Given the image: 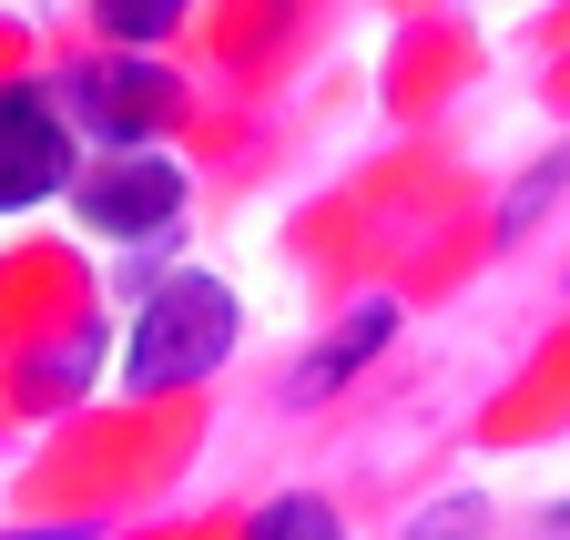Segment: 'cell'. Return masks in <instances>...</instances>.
Listing matches in <instances>:
<instances>
[{
	"instance_id": "52a82bcc",
	"label": "cell",
	"mask_w": 570,
	"mask_h": 540,
	"mask_svg": "<svg viewBox=\"0 0 570 540\" xmlns=\"http://www.w3.org/2000/svg\"><path fill=\"white\" fill-rule=\"evenodd\" d=\"M245 540H346V520H336V500H316V490H285V500H265V510L245 520Z\"/></svg>"
},
{
	"instance_id": "7a4b0ae2",
	"label": "cell",
	"mask_w": 570,
	"mask_h": 540,
	"mask_svg": "<svg viewBox=\"0 0 570 540\" xmlns=\"http://www.w3.org/2000/svg\"><path fill=\"white\" fill-rule=\"evenodd\" d=\"M71 215H82L102 245H154L184 225V194L194 174L164 154V144H122V154H92V164H71Z\"/></svg>"
},
{
	"instance_id": "277c9868",
	"label": "cell",
	"mask_w": 570,
	"mask_h": 540,
	"mask_svg": "<svg viewBox=\"0 0 570 540\" xmlns=\"http://www.w3.org/2000/svg\"><path fill=\"white\" fill-rule=\"evenodd\" d=\"M82 164V132L61 122V92L41 82H0V215H31L71 184Z\"/></svg>"
},
{
	"instance_id": "8992f818",
	"label": "cell",
	"mask_w": 570,
	"mask_h": 540,
	"mask_svg": "<svg viewBox=\"0 0 570 540\" xmlns=\"http://www.w3.org/2000/svg\"><path fill=\"white\" fill-rule=\"evenodd\" d=\"M184 11H194V0H92L102 41H122V51H154V41H174V31H184Z\"/></svg>"
},
{
	"instance_id": "6da1fadb",
	"label": "cell",
	"mask_w": 570,
	"mask_h": 540,
	"mask_svg": "<svg viewBox=\"0 0 570 540\" xmlns=\"http://www.w3.org/2000/svg\"><path fill=\"white\" fill-rule=\"evenodd\" d=\"M235 296L214 276H164L154 296H142L132 336H122V387L132 397H174V387H204L214 367L235 357Z\"/></svg>"
},
{
	"instance_id": "5b68a950",
	"label": "cell",
	"mask_w": 570,
	"mask_h": 540,
	"mask_svg": "<svg viewBox=\"0 0 570 540\" xmlns=\"http://www.w3.org/2000/svg\"><path fill=\"white\" fill-rule=\"evenodd\" d=\"M387 336H397V306H387V296H367V306H356L336 336H316V347H306V367H296V397H326V387H346L356 367H367V357L387 347Z\"/></svg>"
},
{
	"instance_id": "3957f363",
	"label": "cell",
	"mask_w": 570,
	"mask_h": 540,
	"mask_svg": "<svg viewBox=\"0 0 570 540\" xmlns=\"http://www.w3.org/2000/svg\"><path fill=\"white\" fill-rule=\"evenodd\" d=\"M174 72L154 51H102V61H82L71 72V102H61V122L71 132H92L102 154H122V144H154V132L174 122Z\"/></svg>"
}]
</instances>
